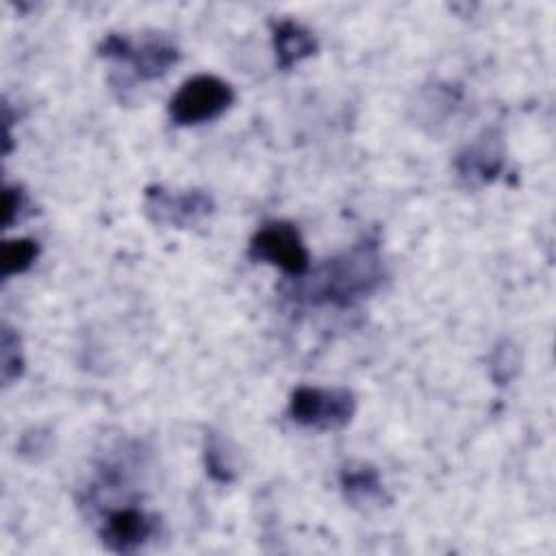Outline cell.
<instances>
[{"label":"cell","instance_id":"1","mask_svg":"<svg viewBox=\"0 0 556 556\" xmlns=\"http://www.w3.org/2000/svg\"><path fill=\"white\" fill-rule=\"evenodd\" d=\"M300 298L313 306L345 308L371 295L384 280V263L376 239H363L300 276Z\"/></svg>","mask_w":556,"mask_h":556},{"label":"cell","instance_id":"2","mask_svg":"<svg viewBox=\"0 0 556 556\" xmlns=\"http://www.w3.org/2000/svg\"><path fill=\"white\" fill-rule=\"evenodd\" d=\"M356 415V395L345 387H311L293 389L289 397V417L302 428L341 430Z\"/></svg>","mask_w":556,"mask_h":556},{"label":"cell","instance_id":"3","mask_svg":"<svg viewBox=\"0 0 556 556\" xmlns=\"http://www.w3.org/2000/svg\"><path fill=\"white\" fill-rule=\"evenodd\" d=\"M235 102V89L215 74L187 78L167 102L169 119L176 126H198L217 119Z\"/></svg>","mask_w":556,"mask_h":556},{"label":"cell","instance_id":"4","mask_svg":"<svg viewBox=\"0 0 556 556\" xmlns=\"http://www.w3.org/2000/svg\"><path fill=\"white\" fill-rule=\"evenodd\" d=\"M98 54L130 65L135 76L141 80H156L165 76L180 59L178 48L163 35H143L135 41L128 35L109 33L98 43Z\"/></svg>","mask_w":556,"mask_h":556},{"label":"cell","instance_id":"5","mask_svg":"<svg viewBox=\"0 0 556 556\" xmlns=\"http://www.w3.org/2000/svg\"><path fill=\"white\" fill-rule=\"evenodd\" d=\"M248 256L254 263L271 265L291 278H300L311 267V256L300 230L291 222H267L250 239Z\"/></svg>","mask_w":556,"mask_h":556},{"label":"cell","instance_id":"6","mask_svg":"<svg viewBox=\"0 0 556 556\" xmlns=\"http://www.w3.org/2000/svg\"><path fill=\"white\" fill-rule=\"evenodd\" d=\"M143 211L154 224L167 228H189L213 215L215 200L204 189L172 191L163 185H150L143 195Z\"/></svg>","mask_w":556,"mask_h":556},{"label":"cell","instance_id":"7","mask_svg":"<svg viewBox=\"0 0 556 556\" xmlns=\"http://www.w3.org/2000/svg\"><path fill=\"white\" fill-rule=\"evenodd\" d=\"M504 161V135L497 126H489L458 150L454 159V169L460 185L476 191L500 178Z\"/></svg>","mask_w":556,"mask_h":556},{"label":"cell","instance_id":"8","mask_svg":"<svg viewBox=\"0 0 556 556\" xmlns=\"http://www.w3.org/2000/svg\"><path fill=\"white\" fill-rule=\"evenodd\" d=\"M161 519L135 504L111 508L100 523V541L113 554H135L159 536Z\"/></svg>","mask_w":556,"mask_h":556},{"label":"cell","instance_id":"9","mask_svg":"<svg viewBox=\"0 0 556 556\" xmlns=\"http://www.w3.org/2000/svg\"><path fill=\"white\" fill-rule=\"evenodd\" d=\"M339 489L354 508H378L389 502L380 471L367 460H348L339 469Z\"/></svg>","mask_w":556,"mask_h":556},{"label":"cell","instance_id":"10","mask_svg":"<svg viewBox=\"0 0 556 556\" xmlns=\"http://www.w3.org/2000/svg\"><path fill=\"white\" fill-rule=\"evenodd\" d=\"M271 48H274L278 67L291 70L304 59L313 56L319 43L306 26L293 20H280V22H274L271 26Z\"/></svg>","mask_w":556,"mask_h":556},{"label":"cell","instance_id":"11","mask_svg":"<svg viewBox=\"0 0 556 556\" xmlns=\"http://www.w3.org/2000/svg\"><path fill=\"white\" fill-rule=\"evenodd\" d=\"M204 467L206 473L222 484H228L237 478L235 452H230L226 439L219 432H208L204 443Z\"/></svg>","mask_w":556,"mask_h":556},{"label":"cell","instance_id":"12","mask_svg":"<svg viewBox=\"0 0 556 556\" xmlns=\"http://www.w3.org/2000/svg\"><path fill=\"white\" fill-rule=\"evenodd\" d=\"M521 369V352L515 341L500 339L489 354V376L497 387L508 384Z\"/></svg>","mask_w":556,"mask_h":556},{"label":"cell","instance_id":"13","mask_svg":"<svg viewBox=\"0 0 556 556\" xmlns=\"http://www.w3.org/2000/svg\"><path fill=\"white\" fill-rule=\"evenodd\" d=\"M39 254V245L37 241L28 239V237H22V239H11V241H4L2 245V278H11V276H20L24 271H28L35 263Z\"/></svg>","mask_w":556,"mask_h":556},{"label":"cell","instance_id":"14","mask_svg":"<svg viewBox=\"0 0 556 556\" xmlns=\"http://www.w3.org/2000/svg\"><path fill=\"white\" fill-rule=\"evenodd\" d=\"M24 371V356H22V345L20 337L9 328L7 324L2 326V337H0V378L2 384L9 387L15 382Z\"/></svg>","mask_w":556,"mask_h":556},{"label":"cell","instance_id":"15","mask_svg":"<svg viewBox=\"0 0 556 556\" xmlns=\"http://www.w3.org/2000/svg\"><path fill=\"white\" fill-rule=\"evenodd\" d=\"M28 206V198L22 187L7 185L2 191V226L11 228L24 217V211Z\"/></svg>","mask_w":556,"mask_h":556}]
</instances>
